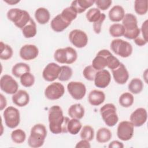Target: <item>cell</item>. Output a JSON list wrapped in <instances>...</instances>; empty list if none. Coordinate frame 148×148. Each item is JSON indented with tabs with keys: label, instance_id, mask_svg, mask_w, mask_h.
<instances>
[{
	"label": "cell",
	"instance_id": "cell-31",
	"mask_svg": "<svg viewBox=\"0 0 148 148\" xmlns=\"http://www.w3.org/2000/svg\"><path fill=\"white\" fill-rule=\"evenodd\" d=\"M134 101L133 95L128 92L123 93L119 97V104L124 108H129L132 105Z\"/></svg>",
	"mask_w": 148,
	"mask_h": 148
},
{
	"label": "cell",
	"instance_id": "cell-35",
	"mask_svg": "<svg viewBox=\"0 0 148 148\" xmlns=\"http://www.w3.org/2000/svg\"><path fill=\"white\" fill-rule=\"evenodd\" d=\"M11 139L12 141L17 144L23 143L26 139V134L21 129H17L11 133Z\"/></svg>",
	"mask_w": 148,
	"mask_h": 148
},
{
	"label": "cell",
	"instance_id": "cell-22",
	"mask_svg": "<svg viewBox=\"0 0 148 148\" xmlns=\"http://www.w3.org/2000/svg\"><path fill=\"white\" fill-rule=\"evenodd\" d=\"M105 99L104 92L100 90H93L91 91L88 96V101L92 106H98L102 104Z\"/></svg>",
	"mask_w": 148,
	"mask_h": 148
},
{
	"label": "cell",
	"instance_id": "cell-20",
	"mask_svg": "<svg viewBox=\"0 0 148 148\" xmlns=\"http://www.w3.org/2000/svg\"><path fill=\"white\" fill-rule=\"evenodd\" d=\"M71 23L66 21L62 17L61 14H59L52 19L50 27L54 31L60 32L65 29Z\"/></svg>",
	"mask_w": 148,
	"mask_h": 148
},
{
	"label": "cell",
	"instance_id": "cell-24",
	"mask_svg": "<svg viewBox=\"0 0 148 148\" xmlns=\"http://www.w3.org/2000/svg\"><path fill=\"white\" fill-rule=\"evenodd\" d=\"M95 3L93 0H76L72 1L71 6H72L78 13H82L86 10L91 7Z\"/></svg>",
	"mask_w": 148,
	"mask_h": 148
},
{
	"label": "cell",
	"instance_id": "cell-33",
	"mask_svg": "<svg viewBox=\"0 0 148 148\" xmlns=\"http://www.w3.org/2000/svg\"><path fill=\"white\" fill-rule=\"evenodd\" d=\"M61 15L64 20L71 23V22L77 17V13L75 9L71 6L65 8L62 11Z\"/></svg>",
	"mask_w": 148,
	"mask_h": 148
},
{
	"label": "cell",
	"instance_id": "cell-11",
	"mask_svg": "<svg viewBox=\"0 0 148 148\" xmlns=\"http://www.w3.org/2000/svg\"><path fill=\"white\" fill-rule=\"evenodd\" d=\"M67 90L71 97L76 100L82 99L86 93V86L80 82H71L67 85Z\"/></svg>",
	"mask_w": 148,
	"mask_h": 148
},
{
	"label": "cell",
	"instance_id": "cell-18",
	"mask_svg": "<svg viewBox=\"0 0 148 148\" xmlns=\"http://www.w3.org/2000/svg\"><path fill=\"white\" fill-rule=\"evenodd\" d=\"M110 51L106 49H102L98 51L92 61V67L97 71L104 69L108 66L106 56Z\"/></svg>",
	"mask_w": 148,
	"mask_h": 148
},
{
	"label": "cell",
	"instance_id": "cell-19",
	"mask_svg": "<svg viewBox=\"0 0 148 148\" xmlns=\"http://www.w3.org/2000/svg\"><path fill=\"white\" fill-rule=\"evenodd\" d=\"M12 99L16 105L19 107H24L29 103V95L26 91L20 90L13 95Z\"/></svg>",
	"mask_w": 148,
	"mask_h": 148
},
{
	"label": "cell",
	"instance_id": "cell-17",
	"mask_svg": "<svg viewBox=\"0 0 148 148\" xmlns=\"http://www.w3.org/2000/svg\"><path fill=\"white\" fill-rule=\"evenodd\" d=\"M112 71L114 80L117 84H124L128 81L129 73L123 64L120 63L119 66L112 69Z\"/></svg>",
	"mask_w": 148,
	"mask_h": 148
},
{
	"label": "cell",
	"instance_id": "cell-38",
	"mask_svg": "<svg viewBox=\"0 0 148 148\" xmlns=\"http://www.w3.org/2000/svg\"><path fill=\"white\" fill-rule=\"evenodd\" d=\"M72 73L73 71L71 67L67 65L61 66L58 79L61 82L68 81L71 77Z\"/></svg>",
	"mask_w": 148,
	"mask_h": 148
},
{
	"label": "cell",
	"instance_id": "cell-46",
	"mask_svg": "<svg viewBox=\"0 0 148 148\" xmlns=\"http://www.w3.org/2000/svg\"><path fill=\"white\" fill-rule=\"evenodd\" d=\"M140 34V29L138 28L130 31H125L124 34V36L129 39H135L138 36H139Z\"/></svg>",
	"mask_w": 148,
	"mask_h": 148
},
{
	"label": "cell",
	"instance_id": "cell-49",
	"mask_svg": "<svg viewBox=\"0 0 148 148\" xmlns=\"http://www.w3.org/2000/svg\"><path fill=\"white\" fill-rule=\"evenodd\" d=\"M108 147L109 148H123L124 145L118 140H113L109 143Z\"/></svg>",
	"mask_w": 148,
	"mask_h": 148
},
{
	"label": "cell",
	"instance_id": "cell-43",
	"mask_svg": "<svg viewBox=\"0 0 148 148\" xmlns=\"http://www.w3.org/2000/svg\"><path fill=\"white\" fill-rule=\"evenodd\" d=\"M107 62H108V67L110 69H114L116 68L120 64V62L118 58L114 57L110 52L108 53L106 56Z\"/></svg>",
	"mask_w": 148,
	"mask_h": 148
},
{
	"label": "cell",
	"instance_id": "cell-44",
	"mask_svg": "<svg viewBox=\"0 0 148 148\" xmlns=\"http://www.w3.org/2000/svg\"><path fill=\"white\" fill-rule=\"evenodd\" d=\"M106 18V15L104 13H101L100 18L93 24V30L95 34H99L101 31V26L103 22Z\"/></svg>",
	"mask_w": 148,
	"mask_h": 148
},
{
	"label": "cell",
	"instance_id": "cell-2",
	"mask_svg": "<svg viewBox=\"0 0 148 148\" xmlns=\"http://www.w3.org/2000/svg\"><path fill=\"white\" fill-rule=\"evenodd\" d=\"M46 136V127L42 124H36L31 130L30 135L28 139V144L33 148L40 147L44 144Z\"/></svg>",
	"mask_w": 148,
	"mask_h": 148
},
{
	"label": "cell",
	"instance_id": "cell-13",
	"mask_svg": "<svg viewBox=\"0 0 148 148\" xmlns=\"http://www.w3.org/2000/svg\"><path fill=\"white\" fill-rule=\"evenodd\" d=\"M61 66L54 62L49 63L44 68L42 72L43 78L47 82H53L58 79L60 72Z\"/></svg>",
	"mask_w": 148,
	"mask_h": 148
},
{
	"label": "cell",
	"instance_id": "cell-40",
	"mask_svg": "<svg viewBox=\"0 0 148 148\" xmlns=\"http://www.w3.org/2000/svg\"><path fill=\"white\" fill-rule=\"evenodd\" d=\"M20 78L21 85L25 87H31L35 83V77L29 72L25 73Z\"/></svg>",
	"mask_w": 148,
	"mask_h": 148
},
{
	"label": "cell",
	"instance_id": "cell-48",
	"mask_svg": "<svg viewBox=\"0 0 148 148\" xmlns=\"http://www.w3.org/2000/svg\"><path fill=\"white\" fill-rule=\"evenodd\" d=\"M75 147L76 148H90L91 147V145L89 143V141L85 140V139H82L79 142L77 143V144L75 146Z\"/></svg>",
	"mask_w": 148,
	"mask_h": 148
},
{
	"label": "cell",
	"instance_id": "cell-8",
	"mask_svg": "<svg viewBox=\"0 0 148 148\" xmlns=\"http://www.w3.org/2000/svg\"><path fill=\"white\" fill-rule=\"evenodd\" d=\"M65 92L64 86L59 82H53L45 90V95L50 100H57L63 96Z\"/></svg>",
	"mask_w": 148,
	"mask_h": 148
},
{
	"label": "cell",
	"instance_id": "cell-3",
	"mask_svg": "<svg viewBox=\"0 0 148 148\" xmlns=\"http://www.w3.org/2000/svg\"><path fill=\"white\" fill-rule=\"evenodd\" d=\"M7 17L20 29H22L31 18L27 11L18 8L9 9L7 13Z\"/></svg>",
	"mask_w": 148,
	"mask_h": 148
},
{
	"label": "cell",
	"instance_id": "cell-45",
	"mask_svg": "<svg viewBox=\"0 0 148 148\" xmlns=\"http://www.w3.org/2000/svg\"><path fill=\"white\" fill-rule=\"evenodd\" d=\"M112 1L110 0H97L95 1V3L98 9L102 10H107L111 5Z\"/></svg>",
	"mask_w": 148,
	"mask_h": 148
},
{
	"label": "cell",
	"instance_id": "cell-37",
	"mask_svg": "<svg viewBox=\"0 0 148 148\" xmlns=\"http://www.w3.org/2000/svg\"><path fill=\"white\" fill-rule=\"evenodd\" d=\"M109 34L113 37H120L124 35L125 29L122 24H113L109 27Z\"/></svg>",
	"mask_w": 148,
	"mask_h": 148
},
{
	"label": "cell",
	"instance_id": "cell-51",
	"mask_svg": "<svg viewBox=\"0 0 148 148\" xmlns=\"http://www.w3.org/2000/svg\"><path fill=\"white\" fill-rule=\"evenodd\" d=\"M0 110H2L6 106L7 101L6 98L2 94L0 95Z\"/></svg>",
	"mask_w": 148,
	"mask_h": 148
},
{
	"label": "cell",
	"instance_id": "cell-41",
	"mask_svg": "<svg viewBox=\"0 0 148 148\" xmlns=\"http://www.w3.org/2000/svg\"><path fill=\"white\" fill-rule=\"evenodd\" d=\"M101 13L99 9L98 8H93L90 9L86 14V17L87 20L91 23H95L101 17Z\"/></svg>",
	"mask_w": 148,
	"mask_h": 148
},
{
	"label": "cell",
	"instance_id": "cell-16",
	"mask_svg": "<svg viewBox=\"0 0 148 148\" xmlns=\"http://www.w3.org/2000/svg\"><path fill=\"white\" fill-rule=\"evenodd\" d=\"M20 57L25 61H29L36 58L39 54V50L34 45H25L20 50Z\"/></svg>",
	"mask_w": 148,
	"mask_h": 148
},
{
	"label": "cell",
	"instance_id": "cell-27",
	"mask_svg": "<svg viewBox=\"0 0 148 148\" xmlns=\"http://www.w3.org/2000/svg\"><path fill=\"white\" fill-rule=\"evenodd\" d=\"M21 30L25 38H31L34 37L37 32L36 25L34 20L31 18L29 22L21 29Z\"/></svg>",
	"mask_w": 148,
	"mask_h": 148
},
{
	"label": "cell",
	"instance_id": "cell-5",
	"mask_svg": "<svg viewBox=\"0 0 148 148\" xmlns=\"http://www.w3.org/2000/svg\"><path fill=\"white\" fill-rule=\"evenodd\" d=\"M100 113L103 121L108 127L114 126L119 121L116 108L113 103H106L102 106Z\"/></svg>",
	"mask_w": 148,
	"mask_h": 148
},
{
	"label": "cell",
	"instance_id": "cell-30",
	"mask_svg": "<svg viewBox=\"0 0 148 148\" xmlns=\"http://www.w3.org/2000/svg\"><path fill=\"white\" fill-rule=\"evenodd\" d=\"M128 88L129 91L134 94L140 93L143 88V82L139 78L132 79L128 84Z\"/></svg>",
	"mask_w": 148,
	"mask_h": 148
},
{
	"label": "cell",
	"instance_id": "cell-39",
	"mask_svg": "<svg viewBox=\"0 0 148 148\" xmlns=\"http://www.w3.org/2000/svg\"><path fill=\"white\" fill-rule=\"evenodd\" d=\"M94 136V131L90 125H84L80 132V138L82 139H85L88 141H91Z\"/></svg>",
	"mask_w": 148,
	"mask_h": 148
},
{
	"label": "cell",
	"instance_id": "cell-15",
	"mask_svg": "<svg viewBox=\"0 0 148 148\" xmlns=\"http://www.w3.org/2000/svg\"><path fill=\"white\" fill-rule=\"evenodd\" d=\"M94 84L98 88H105L108 87L111 81L110 72L106 69L98 71L94 77Z\"/></svg>",
	"mask_w": 148,
	"mask_h": 148
},
{
	"label": "cell",
	"instance_id": "cell-42",
	"mask_svg": "<svg viewBox=\"0 0 148 148\" xmlns=\"http://www.w3.org/2000/svg\"><path fill=\"white\" fill-rule=\"evenodd\" d=\"M97 71L95 70L92 65H88L84 68L83 71V76L86 79L89 81L94 80V77Z\"/></svg>",
	"mask_w": 148,
	"mask_h": 148
},
{
	"label": "cell",
	"instance_id": "cell-52",
	"mask_svg": "<svg viewBox=\"0 0 148 148\" xmlns=\"http://www.w3.org/2000/svg\"><path fill=\"white\" fill-rule=\"evenodd\" d=\"M5 2H6V3H8V4H9V5H15V4H16L17 3H18V2H20V1H13V0H9V1H8V0H5L4 1Z\"/></svg>",
	"mask_w": 148,
	"mask_h": 148
},
{
	"label": "cell",
	"instance_id": "cell-21",
	"mask_svg": "<svg viewBox=\"0 0 148 148\" xmlns=\"http://www.w3.org/2000/svg\"><path fill=\"white\" fill-rule=\"evenodd\" d=\"M123 25L125 31H130L138 28L136 17L132 13L125 14L122 20Z\"/></svg>",
	"mask_w": 148,
	"mask_h": 148
},
{
	"label": "cell",
	"instance_id": "cell-4",
	"mask_svg": "<svg viewBox=\"0 0 148 148\" xmlns=\"http://www.w3.org/2000/svg\"><path fill=\"white\" fill-rule=\"evenodd\" d=\"M77 58L76 51L71 47L58 49L54 54V60L60 64H71L76 61Z\"/></svg>",
	"mask_w": 148,
	"mask_h": 148
},
{
	"label": "cell",
	"instance_id": "cell-14",
	"mask_svg": "<svg viewBox=\"0 0 148 148\" xmlns=\"http://www.w3.org/2000/svg\"><path fill=\"white\" fill-rule=\"evenodd\" d=\"M147 113L146 110L143 108H139L135 110L130 117V122L134 127H139L143 125L147 121Z\"/></svg>",
	"mask_w": 148,
	"mask_h": 148
},
{
	"label": "cell",
	"instance_id": "cell-32",
	"mask_svg": "<svg viewBox=\"0 0 148 148\" xmlns=\"http://www.w3.org/2000/svg\"><path fill=\"white\" fill-rule=\"evenodd\" d=\"M82 124L79 119H72L69 120L67 125L68 132L72 135H76L82 128Z\"/></svg>",
	"mask_w": 148,
	"mask_h": 148
},
{
	"label": "cell",
	"instance_id": "cell-9",
	"mask_svg": "<svg viewBox=\"0 0 148 148\" xmlns=\"http://www.w3.org/2000/svg\"><path fill=\"white\" fill-rule=\"evenodd\" d=\"M134 132V125L128 121L120 122L117 128V137L123 141H127L131 139L133 136Z\"/></svg>",
	"mask_w": 148,
	"mask_h": 148
},
{
	"label": "cell",
	"instance_id": "cell-1",
	"mask_svg": "<svg viewBox=\"0 0 148 148\" xmlns=\"http://www.w3.org/2000/svg\"><path fill=\"white\" fill-rule=\"evenodd\" d=\"M50 131L54 134L67 133V125L70 120L63 115L61 108L58 105L51 106L48 112Z\"/></svg>",
	"mask_w": 148,
	"mask_h": 148
},
{
	"label": "cell",
	"instance_id": "cell-6",
	"mask_svg": "<svg viewBox=\"0 0 148 148\" xmlns=\"http://www.w3.org/2000/svg\"><path fill=\"white\" fill-rule=\"evenodd\" d=\"M110 49L116 54L123 58L128 57L132 53V45L121 39H113L110 43Z\"/></svg>",
	"mask_w": 148,
	"mask_h": 148
},
{
	"label": "cell",
	"instance_id": "cell-47",
	"mask_svg": "<svg viewBox=\"0 0 148 148\" xmlns=\"http://www.w3.org/2000/svg\"><path fill=\"white\" fill-rule=\"evenodd\" d=\"M147 23L148 21L147 20H145L141 27V29H140V32H142V38L147 42Z\"/></svg>",
	"mask_w": 148,
	"mask_h": 148
},
{
	"label": "cell",
	"instance_id": "cell-50",
	"mask_svg": "<svg viewBox=\"0 0 148 148\" xmlns=\"http://www.w3.org/2000/svg\"><path fill=\"white\" fill-rule=\"evenodd\" d=\"M134 40L135 43H136V45H137L139 46H142L145 45L146 44H147V42L143 38L138 36L136 38H135Z\"/></svg>",
	"mask_w": 148,
	"mask_h": 148
},
{
	"label": "cell",
	"instance_id": "cell-29",
	"mask_svg": "<svg viewBox=\"0 0 148 148\" xmlns=\"http://www.w3.org/2000/svg\"><path fill=\"white\" fill-rule=\"evenodd\" d=\"M30 72L29 66L24 62L16 64L12 68V73L16 77H20L26 72Z\"/></svg>",
	"mask_w": 148,
	"mask_h": 148
},
{
	"label": "cell",
	"instance_id": "cell-36",
	"mask_svg": "<svg viewBox=\"0 0 148 148\" xmlns=\"http://www.w3.org/2000/svg\"><path fill=\"white\" fill-rule=\"evenodd\" d=\"M13 54V51L12 47L3 42H1L0 58L3 60H8L12 57Z\"/></svg>",
	"mask_w": 148,
	"mask_h": 148
},
{
	"label": "cell",
	"instance_id": "cell-10",
	"mask_svg": "<svg viewBox=\"0 0 148 148\" xmlns=\"http://www.w3.org/2000/svg\"><path fill=\"white\" fill-rule=\"evenodd\" d=\"M69 39L71 43L77 48H83L88 43L87 34L80 29H73L69 34Z\"/></svg>",
	"mask_w": 148,
	"mask_h": 148
},
{
	"label": "cell",
	"instance_id": "cell-25",
	"mask_svg": "<svg viewBox=\"0 0 148 148\" xmlns=\"http://www.w3.org/2000/svg\"><path fill=\"white\" fill-rule=\"evenodd\" d=\"M84 108L80 103L72 105L68 109V115L72 119H81L84 115Z\"/></svg>",
	"mask_w": 148,
	"mask_h": 148
},
{
	"label": "cell",
	"instance_id": "cell-34",
	"mask_svg": "<svg viewBox=\"0 0 148 148\" xmlns=\"http://www.w3.org/2000/svg\"><path fill=\"white\" fill-rule=\"evenodd\" d=\"M147 0H136L134 2L135 12L139 15H144L147 12Z\"/></svg>",
	"mask_w": 148,
	"mask_h": 148
},
{
	"label": "cell",
	"instance_id": "cell-7",
	"mask_svg": "<svg viewBox=\"0 0 148 148\" xmlns=\"http://www.w3.org/2000/svg\"><path fill=\"white\" fill-rule=\"evenodd\" d=\"M3 116L5 124L10 128H15L20 123V112L17 108L12 106H8L5 109Z\"/></svg>",
	"mask_w": 148,
	"mask_h": 148
},
{
	"label": "cell",
	"instance_id": "cell-26",
	"mask_svg": "<svg viewBox=\"0 0 148 148\" xmlns=\"http://www.w3.org/2000/svg\"><path fill=\"white\" fill-rule=\"evenodd\" d=\"M35 17L40 24L47 23L50 18L49 11L45 8H39L35 12Z\"/></svg>",
	"mask_w": 148,
	"mask_h": 148
},
{
	"label": "cell",
	"instance_id": "cell-23",
	"mask_svg": "<svg viewBox=\"0 0 148 148\" xmlns=\"http://www.w3.org/2000/svg\"><path fill=\"white\" fill-rule=\"evenodd\" d=\"M125 15L124 8L120 5H115L109 10L108 16L110 20L113 22H119L123 20Z\"/></svg>",
	"mask_w": 148,
	"mask_h": 148
},
{
	"label": "cell",
	"instance_id": "cell-28",
	"mask_svg": "<svg viewBox=\"0 0 148 148\" xmlns=\"http://www.w3.org/2000/svg\"><path fill=\"white\" fill-rule=\"evenodd\" d=\"M112 134L110 130L102 127L98 129L96 134L97 141L101 143H106L112 138Z\"/></svg>",
	"mask_w": 148,
	"mask_h": 148
},
{
	"label": "cell",
	"instance_id": "cell-12",
	"mask_svg": "<svg viewBox=\"0 0 148 148\" xmlns=\"http://www.w3.org/2000/svg\"><path fill=\"white\" fill-rule=\"evenodd\" d=\"M0 87L2 91L8 94H14L18 91L17 82L10 75H4L0 80Z\"/></svg>",
	"mask_w": 148,
	"mask_h": 148
}]
</instances>
